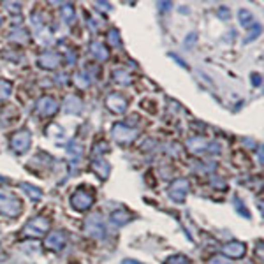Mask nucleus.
<instances>
[{"label": "nucleus", "mask_w": 264, "mask_h": 264, "mask_svg": "<svg viewBox=\"0 0 264 264\" xmlns=\"http://www.w3.org/2000/svg\"><path fill=\"white\" fill-rule=\"evenodd\" d=\"M92 53H94L95 56H97L99 60H106L108 58V51H106V48L101 44V42H92Z\"/></svg>", "instance_id": "obj_13"}, {"label": "nucleus", "mask_w": 264, "mask_h": 264, "mask_svg": "<svg viewBox=\"0 0 264 264\" xmlns=\"http://www.w3.org/2000/svg\"><path fill=\"white\" fill-rule=\"evenodd\" d=\"M113 136H115V139L118 141V143H130V141L136 137V130L129 129V127L125 125H115V129H113Z\"/></svg>", "instance_id": "obj_7"}, {"label": "nucleus", "mask_w": 264, "mask_h": 264, "mask_svg": "<svg viewBox=\"0 0 264 264\" xmlns=\"http://www.w3.org/2000/svg\"><path fill=\"white\" fill-rule=\"evenodd\" d=\"M21 189H25V192L28 194V196L32 197V199H41V196H42V192L39 189H35V187H32V185H28V183H21Z\"/></svg>", "instance_id": "obj_16"}, {"label": "nucleus", "mask_w": 264, "mask_h": 264, "mask_svg": "<svg viewBox=\"0 0 264 264\" xmlns=\"http://www.w3.org/2000/svg\"><path fill=\"white\" fill-rule=\"evenodd\" d=\"M106 104L109 106V109H111V111H116V113H123L127 109V101L122 97V95H118V94L109 95L108 101H106Z\"/></svg>", "instance_id": "obj_8"}, {"label": "nucleus", "mask_w": 264, "mask_h": 264, "mask_svg": "<svg viewBox=\"0 0 264 264\" xmlns=\"http://www.w3.org/2000/svg\"><path fill=\"white\" fill-rule=\"evenodd\" d=\"M109 39H111V42H113V44H120L118 32H115V30H111V32H109Z\"/></svg>", "instance_id": "obj_20"}, {"label": "nucleus", "mask_w": 264, "mask_h": 264, "mask_svg": "<svg viewBox=\"0 0 264 264\" xmlns=\"http://www.w3.org/2000/svg\"><path fill=\"white\" fill-rule=\"evenodd\" d=\"M13 148L18 151V153H23L28 146H30V134L27 130H20L13 136V141H11Z\"/></svg>", "instance_id": "obj_6"}, {"label": "nucleus", "mask_w": 264, "mask_h": 264, "mask_svg": "<svg viewBox=\"0 0 264 264\" xmlns=\"http://www.w3.org/2000/svg\"><path fill=\"white\" fill-rule=\"evenodd\" d=\"M9 92H11V84L7 83V81H0V101L6 99L7 95H9Z\"/></svg>", "instance_id": "obj_17"}, {"label": "nucleus", "mask_w": 264, "mask_h": 264, "mask_svg": "<svg viewBox=\"0 0 264 264\" xmlns=\"http://www.w3.org/2000/svg\"><path fill=\"white\" fill-rule=\"evenodd\" d=\"M37 109H39V113L49 116V115H53L56 109H58V106H56V102L53 101L51 97H42L41 101H39V104H37Z\"/></svg>", "instance_id": "obj_9"}, {"label": "nucleus", "mask_w": 264, "mask_h": 264, "mask_svg": "<svg viewBox=\"0 0 264 264\" xmlns=\"http://www.w3.org/2000/svg\"><path fill=\"white\" fill-rule=\"evenodd\" d=\"M211 264H231L227 259H222V257H217V259L211 260Z\"/></svg>", "instance_id": "obj_21"}, {"label": "nucleus", "mask_w": 264, "mask_h": 264, "mask_svg": "<svg viewBox=\"0 0 264 264\" xmlns=\"http://www.w3.org/2000/svg\"><path fill=\"white\" fill-rule=\"evenodd\" d=\"M167 264H189V262H187V259H185V257L178 255V257H172V259L169 260Z\"/></svg>", "instance_id": "obj_19"}, {"label": "nucleus", "mask_w": 264, "mask_h": 264, "mask_svg": "<svg viewBox=\"0 0 264 264\" xmlns=\"http://www.w3.org/2000/svg\"><path fill=\"white\" fill-rule=\"evenodd\" d=\"M84 229H86V234L94 236V238H104L106 236L104 222H102L101 215H97V213L88 217L86 224H84Z\"/></svg>", "instance_id": "obj_2"}, {"label": "nucleus", "mask_w": 264, "mask_h": 264, "mask_svg": "<svg viewBox=\"0 0 264 264\" xmlns=\"http://www.w3.org/2000/svg\"><path fill=\"white\" fill-rule=\"evenodd\" d=\"M92 169H95V171L99 172V176H101V178H106V176L109 174V165L106 164L104 160L94 162V164H92Z\"/></svg>", "instance_id": "obj_14"}, {"label": "nucleus", "mask_w": 264, "mask_h": 264, "mask_svg": "<svg viewBox=\"0 0 264 264\" xmlns=\"http://www.w3.org/2000/svg\"><path fill=\"white\" fill-rule=\"evenodd\" d=\"M21 210V203L14 196L0 194V213L6 217H16Z\"/></svg>", "instance_id": "obj_1"}, {"label": "nucleus", "mask_w": 264, "mask_h": 264, "mask_svg": "<svg viewBox=\"0 0 264 264\" xmlns=\"http://www.w3.org/2000/svg\"><path fill=\"white\" fill-rule=\"evenodd\" d=\"M49 227V220L46 217H37L34 220H30L25 225V234H32V236H41L48 231Z\"/></svg>", "instance_id": "obj_3"}, {"label": "nucleus", "mask_w": 264, "mask_h": 264, "mask_svg": "<svg viewBox=\"0 0 264 264\" xmlns=\"http://www.w3.org/2000/svg\"><path fill=\"white\" fill-rule=\"evenodd\" d=\"M63 245H65V234L60 231L51 232V234L48 236V239H46V246H48V248L58 250V248H62Z\"/></svg>", "instance_id": "obj_10"}, {"label": "nucleus", "mask_w": 264, "mask_h": 264, "mask_svg": "<svg viewBox=\"0 0 264 264\" xmlns=\"http://www.w3.org/2000/svg\"><path fill=\"white\" fill-rule=\"evenodd\" d=\"M60 62L58 55L56 53H44V55L41 56V65L42 67H48V69H53V67H56V63Z\"/></svg>", "instance_id": "obj_12"}, {"label": "nucleus", "mask_w": 264, "mask_h": 264, "mask_svg": "<svg viewBox=\"0 0 264 264\" xmlns=\"http://www.w3.org/2000/svg\"><path fill=\"white\" fill-rule=\"evenodd\" d=\"M70 203H72V208H76L77 211H84L94 204V196L84 190H77L72 197H70Z\"/></svg>", "instance_id": "obj_4"}, {"label": "nucleus", "mask_w": 264, "mask_h": 264, "mask_svg": "<svg viewBox=\"0 0 264 264\" xmlns=\"http://www.w3.org/2000/svg\"><path fill=\"white\" fill-rule=\"evenodd\" d=\"M129 218H130V215L127 213V211H123V210L115 211V213H113V222H115V224H118V225L127 224V222H129Z\"/></svg>", "instance_id": "obj_15"}, {"label": "nucleus", "mask_w": 264, "mask_h": 264, "mask_svg": "<svg viewBox=\"0 0 264 264\" xmlns=\"http://www.w3.org/2000/svg\"><path fill=\"white\" fill-rule=\"evenodd\" d=\"M123 264H139V262H134V260H125Z\"/></svg>", "instance_id": "obj_22"}, {"label": "nucleus", "mask_w": 264, "mask_h": 264, "mask_svg": "<svg viewBox=\"0 0 264 264\" xmlns=\"http://www.w3.org/2000/svg\"><path fill=\"white\" fill-rule=\"evenodd\" d=\"M187 192H189V182L187 180H176L169 189V197L176 203H182L185 199Z\"/></svg>", "instance_id": "obj_5"}, {"label": "nucleus", "mask_w": 264, "mask_h": 264, "mask_svg": "<svg viewBox=\"0 0 264 264\" xmlns=\"http://www.w3.org/2000/svg\"><path fill=\"white\" fill-rule=\"evenodd\" d=\"M224 253L231 257V259H238V257H241L245 253V245L238 241H232L224 246Z\"/></svg>", "instance_id": "obj_11"}, {"label": "nucleus", "mask_w": 264, "mask_h": 264, "mask_svg": "<svg viewBox=\"0 0 264 264\" xmlns=\"http://www.w3.org/2000/svg\"><path fill=\"white\" fill-rule=\"evenodd\" d=\"M115 77H116V79H118L120 81V83H130V77H129V74H127V72H123V70H116V72H115Z\"/></svg>", "instance_id": "obj_18"}]
</instances>
